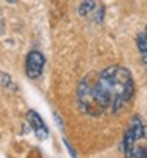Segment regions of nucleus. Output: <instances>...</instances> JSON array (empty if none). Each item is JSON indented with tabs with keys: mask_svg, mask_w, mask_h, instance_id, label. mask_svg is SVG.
Wrapping results in <instances>:
<instances>
[{
	"mask_svg": "<svg viewBox=\"0 0 147 158\" xmlns=\"http://www.w3.org/2000/svg\"><path fill=\"white\" fill-rule=\"evenodd\" d=\"M134 96V80L123 66H110L96 78L86 77L77 88V104L83 114L99 117L106 112L122 114Z\"/></svg>",
	"mask_w": 147,
	"mask_h": 158,
	"instance_id": "obj_1",
	"label": "nucleus"
},
{
	"mask_svg": "<svg viewBox=\"0 0 147 158\" xmlns=\"http://www.w3.org/2000/svg\"><path fill=\"white\" fill-rule=\"evenodd\" d=\"M141 139H147V125H144L141 117L136 115V117L131 118V123H130V126H128L126 133L123 136L120 150L126 155L136 145V142L141 141Z\"/></svg>",
	"mask_w": 147,
	"mask_h": 158,
	"instance_id": "obj_2",
	"label": "nucleus"
},
{
	"mask_svg": "<svg viewBox=\"0 0 147 158\" xmlns=\"http://www.w3.org/2000/svg\"><path fill=\"white\" fill-rule=\"evenodd\" d=\"M45 67V56L40 51H29L26 56V75L29 78H39Z\"/></svg>",
	"mask_w": 147,
	"mask_h": 158,
	"instance_id": "obj_3",
	"label": "nucleus"
},
{
	"mask_svg": "<svg viewBox=\"0 0 147 158\" xmlns=\"http://www.w3.org/2000/svg\"><path fill=\"white\" fill-rule=\"evenodd\" d=\"M26 118H27V123H29L31 129L34 131V134L40 139V141H45V139L48 137L50 131H48V128L47 125H45L43 122V118L35 112V110H27V114H26Z\"/></svg>",
	"mask_w": 147,
	"mask_h": 158,
	"instance_id": "obj_4",
	"label": "nucleus"
},
{
	"mask_svg": "<svg viewBox=\"0 0 147 158\" xmlns=\"http://www.w3.org/2000/svg\"><path fill=\"white\" fill-rule=\"evenodd\" d=\"M78 15L82 18H93L94 21L101 23L104 18V6H99L96 0H83L78 6Z\"/></svg>",
	"mask_w": 147,
	"mask_h": 158,
	"instance_id": "obj_5",
	"label": "nucleus"
},
{
	"mask_svg": "<svg viewBox=\"0 0 147 158\" xmlns=\"http://www.w3.org/2000/svg\"><path fill=\"white\" fill-rule=\"evenodd\" d=\"M136 45H137V50L141 53V58H142V62L147 66V40L144 39V35L139 34L136 39Z\"/></svg>",
	"mask_w": 147,
	"mask_h": 158,
	"instance_id": "obj_6",
	"label": "nucleus"
},
{
	"mask_svg": "<svg viewBox=\"0 0 147 158\" xmlns=\"http://www.w3.org/2000/svg\"><path fill=\"white\" fill-rule=\"evenodd\" d=\"M126 156H130V158H145L147 156V148L144 147H133L130 152L126 153Z\"/></svg>",
	"mask_w": 147,
	"mask_h": 158,
	"instance_id": "obj_7",
	"label": "nucleus"
},
{
	"mask_svg": "<svg viewBox=\"0 0 147 158\" xmlns=\"http://www.w3.org/2000/svg\"><path fill=\"white\" fill-rule=\"evenodd\" d=\"M0 85H2L3 88L11 86V77L8 75V73H5V72H0Z\"/></svg>",
	"mask_w": 147,
	"mask_h": 158,
	"instance_id": "obj_8",
	"label": "nucleus"
},
{
	"mask_svg": "<svg viewBox=\"0 0 147 158\" xmlns=\"http://www.w3.org/2000/svg\"><path fill=\"white\" fill-rule=\"evenodd\" d=\"M141 34H142V35H144V39H145V40H147V26H145V29H144V32H141Z\"/></svg>",
	"mask_w": 147,
	"mask_h": 158,
	"instance_id": "obj_9",
	"label": "nucleus"
},
{
	"mask_svg": "<svg viewBox=\"0 0 147 158\" xmlns=\"http://www.w3.org/2000/svg\"><path fill=\"white\" fill-rule=\"evenodd\" d=\"M5 2H8V3H15L16 0H5Z\"/></svg>",
	"mask_w": 147,
	"mask_h": 158,
	"instance_id": "obj_10",
	"label": "nucleus"
}]
</instances>
